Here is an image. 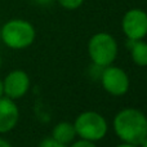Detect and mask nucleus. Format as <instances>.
Masks as SVG:
<instances>
[{
    "label": "nucleus",
    "mask_w": 147,
    "mask_h": 147,
    "mask_svg": "<svg viewBox=\"0 0 147 147\" xmlns=\"http://www.w3.org/2000/svg\"><path fill=\"white\" fill-rule=\"evenodd\" d=\"M70 147H97L94 145V142H92V141H86V140H79V141H75V142H72V145Z\"/></svg>",
    "instance_id": "13"
},
{
    "label": "nucleus",
    "mask_w": 147,
    "mask_h": 147,
    "mask_svg": "<svg viewBox=\"0 0 147 147\" xmlns=\"http://www.w3.org/2000/svg\"><path fill=\"white\" fill-rule=\"evenodd\" d=\"M74 127L76 130V136L92 142H97L105 138L109 130L106 119L96 111L81 112L75 119Z\"/></svg>",
    "instance_id": "4"
},
{
    "label": "nucleus",
    "mask_w": 147,
    "mask_h": 147,
    "mask_svg": "<svg viewBox=\"0 0 147 147\" xmlns=\"http://www.w3.org/2000/svg\"><path fill=\"white\" fill-rule=\"evenodd\" d=\"M20 120V110L14 99L0 97V133H8L14 129Z\"/></svg>",
    "instance_id": "8"
},
{
    "label": "nucleus",
    "mask_w": 147,
    "mask_h": 147,
    "mask_svg": "<svg viewBox=\"0 0 147 147\" xmlns=\"http://www.w3.org/2000/svg\"><path fill=\"white\" fill-rule=\"evenodd\" d=\"M52 137L56 141L67 146L69 143H72L76 137L75 127H74L72 123H69V121L58 123L53 128V130H52Z\"/></svg>",
    "instance_id": "9"
},
{
    "label": "nucleus",
    "mask_w": 147,
    "mask_h": 147,
    "mask_svg": "<svg viewBox=\"0 0 147 147\" xmlns=\"http://www.w3.org/2000/svg\"><path fill=\"white\" fill-rule=\"evenodd\" d=\"M4 96V85H3V80L0 79V97Z\"/></svg>",
    "instance_id": "17"
},
{
    "label": "nucleus",
    "mask_w": 147,
    "mask_h": 147,
    "mask_svg": "<svg viewBox=\"0 0 147 147\" xmlns=\"http://www.w3.org/2000/svg\"><path fill=\"white\" fill-rule=\"evenodd\" d=\"M115 134L125 143L141 146L147 138V117L142 111L128 107L119 111L114 117Z\"/></svg>",
    "instance_id": "1"
},
{
    "label": "nucleus",
    "mask_w": 147,
    "mask_h": 147,
    "mask_svg": "<svg viewBox=\"0 0 147 147\" xmlns=\"http://www.w3.org/2000/svg\"><path fill=\"white\" fill-rule=\"evenodd\" d=\"M36 1H38L39 4H41V5H49L53 0H36Z\"/></svg>",
    "instance_id": "15"
},
{
    "label": "nucleus",
    "mask_w": 147,
    "mask_h": 147,
    "mask_svg": "<svg viewBox=\"0 0 147 147\" xmlns=\"http://www.w3.org/2000/svg\"><path fill=\"white\" fill-rule=\"evenodd\" d=\"M123 32L130 40H142L147 36V13L133 8L124 14L121 21Z\"/></svg>",
    "instance_id": "6"
},
{
    "label": "nucleus",
    "mask_w": 147,
    "mask_h": 147,
    "mask_svg": "<svg viewBox=\"0 0 147 147\" xmlns=\"http://www.w3.org/2000/svg\"><path fill=\"white\" fill-rule=\"evenodd\" d=\"M0 147H12V145H10L8 141L3 140V138H0Z\"/></svg>",
    "instance_id": "14"
},
{
    "label": "nucleus",
    "mask_w": 147,
    "mask_h": 147,
    "mask_svg": "<svg viewBox=\"0 0 147 147\" xmlns=\"http://www.w3.org/2000/svg\"><path fill=\"white\" fill-rule=\"evenodd\" d=\"M141 147H147V138H146L145 141H143L142 143H141Z\"/></svg>",
    "instance_id": "18"
},
{
    "label": "nucleus",
    "mask_w": 147,
    "mask_h": 147,
    "mask_svg": "<svg viewBox=\"0 0 147 147\" xmlns=\"http://www.w3.org/2000/svg\"><path fill=\"white\" fill-rule=\"evenodd\" d=\"M4 94L10 99H20L30 89V78L22 70L9 72L3 80Z\"/></svg>",
    "instance_id": "7"
},
{
    "label": "nucleus",
    "mask_w": 147,
    "mask_h": 147,
    "mask_svg": "<svg viewBox=\"0 0 147 147\" xmlns=\"http://www.w3.org/2000/svg\"><path fill=\"white\" fill-rule=\"evenodd\" d=\"M128 49H130L132 59L137 66L146 67L147 66V43L142 40H130L127 41Z\"/></svg>",
    "instance_id": "10"
},
{
    "label": "nucleus",
    "mask_w": 147,
    "mask_h": 147,
    "mask_svg": "<svg viewBox=\"0 0 147 147\" xmlns=\"http://www.w3.org/2000/svg\"><path fill=\"white\" fill-rule=\"evenodd\" d=\"M58 4L61 5L62 8L67 10H74L78 9L79 7H81V4L84 3V0H57Z\"/></svg>",
    "instance_id": "11"
},
{
    "label": "nucleus",
    "mask_w": 147,
    "mask_h": 147,
    "mask_svg": "<svg viewBox=\"0 0 147 147\" xmlns=\"http://www.w3.org/2000/svg\"><path fill=\"white\" fill-rule=\"evenodd\" d=\"M99 79L103 89L112 96H124L129 90V76L120 67L112 65L103 67Z\"/></svg>",
    "instance_id": "5"
},
{
    "label": "nucleus",
    "mask_w": 147,
    "mask_h": 147,
    "mask_svg": "<svg viewBox=\"0 0 147 147\" xmlns=\"http://www.w3.org/2000/svg\"><path fill=\"white\" fill-rule=\"evenodd\" d=\"M88 53L94 65L110 66L117 57V43L110 34L97 32L88 41Z\"/></svg>",
    "instance_id": "3"
},
{
    "label": "nucleus",
    "mask_w": 147,
    "mask_h": 147,
    "mask_svg": "<svg viewBox=\"0 0 147 147\" xmlns=\"http://www.w3.org/2000/svg\"><path fill=\"white\" fill-rule=\"evenodd\" d=\"M115 147H138V146H134V145H130V143L123 142V143H120V145H117V146H115Z\"/></svg>",
    "instance_id": "16"
},
{
    "label": "nucleus",
    "mask_w": 147,
    "mask_h": 147,
    "mask_svg": "<svg viewBox=\"0 0 147 147\" xmlns=\"http://www.w3.org/2000/svg\"><path fill=\"white\" fill-rule=\"evenodd\" d=\"M0 67H1V57H0Z\"/></svg>",
    "instance_id": "19"
},
{
    "label": "nucleus",
    "mask_w": 147,
    "mask_h": 147,
    "mask_svg": "<svg viewBox=\"0 0 147 147\" xmlns=\"http://www.w3.org/2000/svg\"><path fill=\"white\" fill-rule=\"evenodd\" d=\"M39 147H67V146L63 145V143H61V142H58V141H56L53 137H48V138H44V140L41 141Z\"/></svg>",
    "instance_id": "12"
},
{
    "label": "nucleus",
    "mask_w": 147,
    "mask_h": 147,
    "mask_svg": "<svg viewBox=\"0 0 147 147\" xmlns=\"http://www.w3.org/2000/svg\"><path fill=\"white\" fill-rule=\"evenodd\" d=\"M36 38L35 27L28 21L10 20L0 28V39L10 49H26Z\"/></svg>",
    "instance_id": "2"
}]
</instances>
